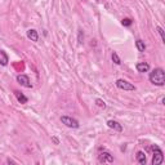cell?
<instances>
[{
	"label": "cell",
	"mask_w": 165,
	"mask_h": 165,
	"mask_svg": "<svg viewBox=\"0 0 165 165\" xmlns=\"http://www.w3.org/2000/svg\"><path fill=\"white\" fill-rule=\"evenodd\" d=\"M156 30H157V32L160 34V36H161V40H163V43H165V36H164V30H163V27H160V26H157V27H156Z\"/></svg>",
	"instance_id": "cell-18"
},
{
	"label": "cell",
	"mask_w": 165,
	"mask_h": 165,
	"mask_svg": "<svg viewBox=\"0 0 165 165\" xmlns=\"http://www.w3.org/2000/svg\"><path fill=\"white\" fill-rule=\"evenodd\" d=\"M14 96H15V98H17V101H18L19 103H22V105L27 103V101H29V98L26 97L23 93H21V92H18V90H14Z\"/></svg>",
	"instance_id": "cell-10"
},
{
	"label": "cell",
	"mask_w": 165,
	"mask_h": 165,
	"mask_svg": "<svg viewBox=\"0 0 165 165\" xmlns=\"http://www.w3.org/2000/svg\"><path fill=\"white\" fill-rule=\"evenodd\" d=\"M121 23H123V26H125V27H129V26L133 23V21H132L130 18H124V19L121 21Z\"/></svg>",
	"instance_id": "cell-17"
},
{
	"label": "cell",
	"mask_w": 165,
	"mask_h": 165,
	"mask_svg": "<svg viewBox=\"0 0 165 165\" xmlns=\"http://www.w3.org/2000/svg\"><path fill=\"white\" fill-rule=\"evenodd\" d=\"M26 35H27V38H29L31 41H38V40H39L38 31L34 30V29H30V30H27V32H26Z\"/></svg>",
	"instance_id": "cell-9"
},
{
	"label": "cell",
	"mask_w": 165,
	"mask_h": 165,
	"mask_svg": "<svg viewBox=\"0 0 165 165\" xmlns=\"http://www.w3.org/2000/svg\"><path fill=\"white\" fill-rule=\"evenodd\" d=\"M96 105L98 107H101V108H106V103H105V101H103V99H101V98H97V99H96Z\"/></svg>",
	"instance_id": "cell-15"
},
{
	"label": "cell",
	"mask_w": 165,
	"mask_h": 165,
	"mask_svg": "<svg viewBox=\"0 0 165 165\" xmlns=\"http://www.w3.org/2000/svg\"><path fill=\"white\" fill-rule=\"evenodd\" d=\"M148 79L153 85L163 86L165 84V71L161 69V67H157V69L152 70V72H150Z\"/></svg>",
	"instance_id": "cell-1"
},
{
	"label": "cell",
	"mask_w": 165,
	"mask_h": 165,
	"mask_svg": "<svg viewBox=\"0 0 165 165\" xmlns=\"http://www.w3.org/2000/svg\"><path fill=\"white\" fill-rule=\"evenodd\" d=\"M151 150H152V152H153L152 164H153V165L163 164V161H164V155H163L161 148H160L159 146H156V144H153V146H151Z\"/></svg>",
	"instance_id": "cell-2"
},
{
	"label": "cell",
	"mask_w": 165,
	"mask_h": 165,
	"mask_svg": "<svg viewBox=\"0 0 165 165\" xmlns=\"http://www.w3.org/2000/svg\"><path fill=\"white\" fill-rule=\"evenodd\" d=\"M61 121H62V124H65V125L67 126V128H71V129H77L80 126V124H79V121L76 120V119H74V117H71V116H61Z\"/></svg>",
	"instance_id": "cell-3"
},
{
	"label": "cell",
	"mask_w": 165,
	"mask_h": 165,
	"mask_svg": "<svg viewBox=\"0 0 165 165\" xmlns=\"http://www.w3.org/2000/svg\"><path fill=\"white\" fill-rule=\"evenodd\" d=\"M98 159H99L101 163H113V156L107 151H103L102 153H99V157Z\"/></svg>",
	"instance_id": "cell-6"
},
{
	"label": "cell",
	"mask_w": 165,
	"mask_h": 165,
	"mask_svg": "<svg viewBox=\"0 0 165 165\" xmlns=\"http://www.w3.org/2000/svg\"><path fill=\"white\" fill-rule=\"evenodd\" d=\"M17 81H18V84H21L25 88H32V84H31V81H30V77L27 75H25V74L18 75L17 76Z\"/></svg>",
	"instance_id": "cell-5"
},
{
	"label": "cell",
	"mask_w": 165,
	"mask_h": 165,
	"mask_svg": "<svg viewBox=\"0 0 165 165\" xmlns=\"http://www.w3.org/2000/svg\"><path fill=\"white\" fill-rule=\"evenodd\" d=\"M8 62H9V57H8V54L5 53L4 50L0 49V65H2V66H7Z\"/></svg>",
	"instance_id": "cell-11"
},
{
	"label": "cell",
	"mask_w": 165,
	"mask_h": 165,
	"mask_svg": "<svg viewBox=\"0 0 165 165\" xmlns=\"http://www.w3.org/2000/svg\"><path fill=\"white\" fill-rule=\"evenodd\" d=\"M111 58H112V61H113V63H115V65H121V59H120V57L117 56L116 52H112Z\"/></svg>",
	"instance_id": "cell-14"
},
{
	"label": "cell",
	"mask_w": 165,
	"mask_h": 165,
	"mask_svg": "<svg viewBox=\"0 0 165 165\" xmlns=\"http://www.w3.org/2000/svg\"><path fill=\"white\" fill-rule=\"evenodd\" d=\"M136 46H137V49L139 52H144V50H146V44H144V41H142L141 39H138L136 41Z\"/></svg>",
	"instance_id": "cell-13"
},
{
	"label": "cell",
	"mask_w": 165,
	"mask_h": 165,
	"mask_svg": "<svg viewBox=\"0 0 165 165\" xmlns=\"http://www.w3.org/2000/svg\"><path fill=\"white\" fill-rule=\"evenodd\" d=\"M96 2H101V0H96Z\"/></svg>",
	"instance_id": "cell-20"
},
{
	"label": "cell",
	"mask_w": 165,
	"mask_h": 165,
	"mask_svg": "<svg viewBox=\"0 0 165 165\" xmlns=\"http://www.w3.org/2000/svg\"><path fill=\"white\" fill-rule=\"evenodd\" d=\"M136 159H137V161H138L139 164L146 165L147 159H146V155H144V152H142V151H138V152H137V156H136Z\"/></svg>",
	"instance_id": "cell-12"
},
{
	"label": "cell",
	"mask_w": 165,
	"mask_h": 165,
	"mask_svg": "<svg viewBox=\"0 0 165 165\" xmlns=\"http://www.w3.org/2000/svg\"><path fill=\"white\" fill-rule=\"evenodd\" d=\"M82 40H84V32H82V30H79V32H77V43L82 44Z\"/></svg>",
	"instance_id": "cell-16"
},
{
	"label": "cell",
	"mask_w": 165,
	"mask_h": 165,
	"mask_svg": "<svg viewBox=\"0 0 165 165\" xmlns=\"http://www.w3.org/2000/svg\"><path fill=\"white\" fill-rule=\"evenodd\" d=\"M116 86L119 88V89H123V90H136V86H134L132 82H129L126 80H124V79H119L116 80Z\"/></svg>",
	"instance_id": "cell-4"
},
{
	"label": "cell",
	"mask_w": 165,
	"mask_h": 165,
	"mask_svg": "<svg viewBox=\"0 0 165 165\" xmlns=\"http://www.w3.org/2000/svg\"><path fill=\"white\" fill-rule=\"evenodd\" d=\"M107 126L110 128V129H113L115 132H123L121 124H119V123L115 121V120H108V121H107Z\"/></svg>",
	"instance_id": "cell-7"
},
{
	"label": "cell",
	"mask_w": 165,
	"mask_h": 165,
	"mask_svg": "<svg viewBox=\"0 0 165 165\" xmlns=\"http://www.w3.org/2000/svg\"><path fill=\"white\" fill-rule=\"evenodd\" d=\"M52 141H53L56 144H59V139L57 138V137H52Z\"/></svg>",
	"instance_id": "cell-19"
},
{
	"label": "cell",
	"mask_w": 165,
	"mask_h": 165,
	"mask_svg": "<svg viewBox=\"0 0 165 165\" xmlns=\"http://www.w3.org/2000/svg\"><path fill=\"white\" fill-rule=\"evenodd\" d=\"M136 69L138 72H148L150 71V65L147 62H138L136 65Z\"/></svg>",
	"instance_id": "cell-8"
}]
</instances>
